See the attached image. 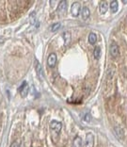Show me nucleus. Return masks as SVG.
<instances>
[{"label": "nucleus", "instance_id": "7ed1b4c3", "mask_svg": "<svg viewBox=\"0 0 127 147\" xmlns=\"http://www.w3.org/2000/svg\"><path fill=\"white\" fill-rule=\"evenodd\" d=\"M71 11H72V14L75 16V17H76V16L79 15L80 11H81V6H80V4L78 2L73 3V4L72 5Z\"/></svg>", "mask_w": 127, "mask_h": 147}, {"label": "nucleus", "instance_id": "ddd939ff", "mask_svg": "<svg viewBox=\"0 0 127 147\" xmlns=\"http://www.w3.org/2000/svg\"><path fill=\"white\" fill-rule=\"evenodd\" d=\"M73 147H83V142L80 137L77 136L73 140Z\"/></svg>", "mask_w": 127, "mask_h": 147}, {"label": "nucleus", "instance_id": "f03ea898", "mask_svg": "<svg viewBox=\"0 0 127 147\" xmlns=\"http://www.w3.org/2000/svg\"><path fill=\"white\" fill-rule=\"evenodd\" d=\"M50 127H51L56 133H59L62 128V123L58 121H56V120H53V121L50 122Z\"/></svg>", "mask_w": 127, "mask_h": 147}, {"label": "nucleus", "instance_id": "f8f14e48", "mask_svg": "<svg viewBox=\"0 0 127 147\" xmlns=\"http://www.w3.org/2000/svg\"><path fill=\"white\" fill-rule=\"evenodd\" d=\"M118 8H119V4H118V1H116V0H114V1H111V3H110V9H111L112 12H117L118 11Z\"/></svg>", "mask_w": 127, "mask_h": 147}, {"label": "nucleus", "instance_id": "f257e3e1", "mask_svg": "<svg viewBox=\"0 0 127 147\" xmlns=\"http://www.w3.org/2000/svg\"><path fill=\"white\" fill-rule=\"evenodd\" d=\"M109 52H110V55H111L112 58H117L119 56V46L117 45L116 42H111L110 45V47H109Z\"/></svg>", "mask_w": 127, "mask_h": 147}, {"label": "nucleus", "instance_id": "39448f33", "mask_svg": "<svg viewBox=\"0 0 127 147\" xmlns=\"http://www.w3.org/2000/svg\"><path fill=\"white\" fill-rule=\"evenodd\" d=\"M94 146V137L91 133H88L86 136V147Z\"/></svg>", "mask_w": 127, "mask_h": 147}, {"label": "nucleus", "instance_id": "20e7f679", "mask_svg": "<svg viewBox=\"0 0 127 147\" xmlns=\"http://www.w3.org/2000/svg\"><path fill=\"white\" fill-rule=\"evenodd\" d=\"M19 92H21L22 97H26V96L28 94V92H29V87L28 85V83L26 82L23 83L22 86L19 88Z\"/></svg>", "mask_w": 127, "mask_h": 147}, {"label": "nucleus", "instance_id": "f3484780", "mask_svg": "<svg viewBox=\"0 0 127 147\" xmlns=\"http://www.w3.org/2000/svg\"><path fill=\"white\" fill-rule=\"evenodd\" d=\"M59 28H60V24H59V23H56V24H54L51 26V30L53 32H55V31L58 30Z\"/></svg>", "mask_w": 127, "mask_h": 147}, {"label": "nucleus", "instance_id": "aec40b11", "mask_svg": "<svg viewBox=\"0 0 127 147\" xmlns=\"http://www.w3.org/2000/svg\"><path fill=\"white\" fill-rule=\"evenodd\" d=\"M89 117H91V115H89V114H87V115L85 116V120H86L87 122H89V120H91V118H89Z\"/></svg>", "mask_w": 127, "mask_h": 147}, {"label": "nucleus", "instance_id": "a211bd4d", "mask_svg": "<svg viewBox=\"0 0 127 147\" xmlns=\"http://www.w3.org/2000/svg\"><path fill=\"white\" fill-rule=\"evenodd\" d=\"M35 12H32L31 14H30V22H31V24L32 25H34L35 24V22H36V17H35Z\"/></svg>", "mask_w": 127, "mask_h": 147}, {"label": "nucleus", "instance_id": "9b49d317", "mask_svg": "<svg viewBox=\"0 0 127 147\" xmlns=\"http://www.w3.org/2000/svg\"><path fill=\"white\" fill-rule=\"evenodd\" d=\"M108 2L105 1H102L100 3V12L102 13V14H105V13L108 11Z\"/></svg>", "mask_w": 127, "mask_h": 147}, {"label": "nucleus", "instance_id": "4468645a", "mask_svg": "<svg viewBox=\"0 0 127 147\" xmlns=\"http://www.w3.org/2000/svg\"><path fill=\"white\" fill-rule=\"evenodd\" d=\"M97 42V36L95 33H91L89 35V42L91 45H94V43Z\"/></svg>", "mask_w": 127, "mask_h": 147}, {"label": "nucleus", "instance_id": "423d86ee", "mask_svg": "<svg viewBox=\"0 0 127 147\" xmlns=\"http://www.w3.org/2000/svg\"><path fill=\"white\" fill-rule=\"evenodd\" d=\"M47 63L49 65V67H55L56 63V55L55 54V53H52V54H50L48 59H47Z\"/></svg>", "mask_w": 127, "mask_h": 147}, {"label": "nucleus", "instance_id": "6e6552de", "mask_svg": "<svg viewBox=\"0 0 127 147\" xmlns=\"http://www.w3.org/2000/svg\"><path fill=\"white\" fill-rule=\"evenodd\" d=\"M66 9H67V1L63 0V1L59 3L58 11V13H60V14H63V13H65Z\"/></svg>", "mask_w": 127, "mask_h": 147}, {"label": "nucleus", "instance_id": "dca6fc26", "mask_svg": "<svg viewBox=\"0 0 127 147\" xmlns=\"http://www.w3.org/2000/svg\"><path fill=\"white\" fill-rule=\"evenodd\" d=\"M115 133L120 139L123 138V136H124V134H123V130L121 127H115Z\"/></svg>", "mask_w": 127, "mask_h": 147}, {"label": "nucleus", "instance_id": "0eeeda50", "mask_svg": "<svg viewBox=\"0 0 127 147\" xmlns=\"http://www.w3.org/2000/svg\"><path fill=\"white\" fill-rule=\"evenodd\" d=\"M81 18L83 20H87L89 16H91V11L89 9V8H87V7H85V8L81 9Z\"/></svg>", "mask_w": 127, "mask_h": 147}, {"label": "nucleus", "instance_id": "9d476101", "mask_svg": "<svg viewBox=\"0 0 127 147\" xmlns=\"http://www.w3.org/2000/svg\"><path fill=\"white\" fill-rule=\"evenodd\" d=\"M36 71H37V74H38V76L40 78V79L42 80V78H43V70H42V64L39 61L37 62V64H36Z\"/></svg>", "mask_w": 127, "mask_h": 147}, {"label": "nucleus", "instance_id": "6ab92c4d", "mask_svg": "<svg viewBox=\"0 0 127 147\" xmlns=\"http://www.w3.org/2000/svg\"><path fill=\"white\" fill-rule=\"evenodd\" d=\"M11 147H21V141H16L12 143Z\"/></svg>", "mask_w": 127, "mask_h": 147}, {"label": "nucleus", "instance_id": "2eb2a0df", "mask_svg": "<svg viewBox=\"0 0 127 147\" xmlns=\"http://www.w3.org/2000/svg\"><path fill=\"white\" fill-rule=\"evenodd\" d=\"M93 55H94V58L98 59L100 57H101V48L99 46H96L94 48V51H93Z\"/></svg>", "mask_w": 127, "mask_h": 147}, {"label": "nucleus", "instance_id": "412c9836", "mask_svg": "<svg viewBox=\"0 0 127 147\" xmlns=\"http://www.w3.org/2000/svg\"><path fill=\"white\" fill-rule=\"evenodd\" d=\"M123 3H124V4H126V3H127V1H126V0H123V1H122Z\"/></svg>", "mask_w": 127, "mask_h": 147}, {"label": "nucleus", "instance_id": "1a4fd4ad", "mask_svg": "<svg viewBox=\"0 0 127 147\" xmlns=\"http://www.w3.org/2000/svg\"><path fill=\"white\" fill-rule=\"evenodd\" d=\"M62 38H63V40H64V45L67 46L70 43V42H71V33L68 32V31L63 32Z\"/></svg>", "mask_w": 127, "mask_h": 147}]
</instances>
